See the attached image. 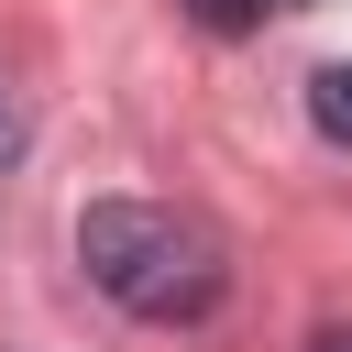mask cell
I'll list each match as a JSON object with an SVG mask.
<instances>
[{
    "label": "cell",
    "instance_id": "obj_1",
    "mask_svg": "<svg viewBox=\"0 0 352 352\" xmlns=\"http://www.w3.org/2000/svg\"><path fill=\"white\" fill-rule=\"evenodd\" d=\"M77 264H88V286H99L110 308H132V319H198V308H220V286H231L220 242H209L198 220L154 209V198H99V209H77Z\"/></svg>",
    "mask_w": 352,
    "mask_h": 352
},
{
    "label": "cell",
    "instance_id": "obj_2",
    "mask_svg": "<svg viewBox=\"0 0 352 352\" xmlns=\"http://www.w3.org/2000/svg\"><path fill=\"white\" fill-rule=\"evenodd\" d=\"M308 121H319L330 143H352V66H319V77H308Z\"/></svg>",
    "mask_w": 352,
    "mask_h": 352
},
{
    "label": "cell",
    "instance_id": "obj_3",
    "mask_svg": "<svg viewBox=\"0 0 352 352\" xmlns=\"http://www.w3.org/2000/svg\"><path fill=\"white\" fill-rule=\"evenodd\" d=\"M187 22L231 44V33H253V22H264V0H187Z\"/></svg>",
    "mask_w": 352,
    "mask_h": 352
},
{
    "label": "cell",
    "instance_id": "obj_4",
    "mask_svg": "<svg viewBox=\"0 0 352 352\" xmlns=\"http://www.w3.org/2000/svg\"><path fill=\"white\" fill-rule=\"evenodd\" d=\"M11 154H22V110L0 99V165H11Z\"/></svg>",
    "mask_w": 352,
    "mask_h": 352
},
{
    "label": "cell",
    "instance_id": "obj_5",
    "mask_svg": "<svg viewBox=\"0 0 352 352\" xmlns=\"http://www.w3.org/2000/svg\"><path fill=\"white\" fill-rule=\"evenodd\" d=\"M308 352H352V330H319V341H308Z\"/></svg>",
    "mask_w": 352,
    "mask_h": 352
},
{
    "label": "cell",
    "instance_id": "obj_6",
    "mask_svg": "<svg viewBox=\"0 0 352 352\" xmlns=\"http://www.w3.org/2000/svg\"><path fill=\"white\" fill-rule=\"evenodd\" d=\"M264 11H308V0H264Z\"/></svg>",
    "mask_w": 352,
    "mask_h": 352
}]
</instances>
